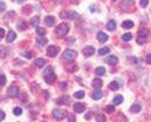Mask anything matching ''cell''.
Wrapping results in <instances>:
<instances>
[{"instance_id": "obj_1", "label": "cell", "mask_w": 151, "mask_h": 122, "mask_svg": "<svg viewBox=\"0 0 151 122\" xmlns=\"http://www.w3.org/2000/svg\"><path fill=\"white\" fill-rule=\"evenodd\" d=\"M43 77H44V79L47 81V83H53L54 81H56L57 75L56 73H54V71H53V68L52 67H48L47 69L44 71V73H43Z\"/></svg>"}, {"instance_id": "obj_2", "label": "cell", "mask_w": 151, "mask_h": 122, "mask_svg": "<svg viewBox=\"0 0 151 122\" xmlns=\"http://www.w3.org/2000/svg\"><path fill=\"white\" fill-rule=\"evenodd\" d=\"M68 30H69L68 25H67L66 23H62V24H59V25L56 28V35L57 37H59V38L66 37L67 33H68Z\"/></svg>"}, {"instance_id": "obj_3", "label": "cell", "mask_w": 151, "mask_h": 122, "mask_svg": "<svg viewBox=\"0 0 151 122\" xmlns=\"http://www.w3.org/2000/svg\"><path fill=\"white\" fill-rule=\"evenodd\" d=\"M64 59L68 60V62H72V60H74L76 57H77V52L73 50V49H67L66 52H64Z\"/></svg>"}, {"instance_id": "obj_4", "label": "cell", "mask_w": 151, "mask_h": 122, "mask_svg": "<svg viewBox=\"0 0 151 122\" xmlns=\"http://www.w3.org/2000/svg\"><path fill=\"white\" fill-rule=\"evenodd\" d=\"M149 37V30L145 28H142L139 30V43L141 44V43H144V40L146 39V38Z\"/></svg>"}, {"instance_id": "obj_5", "label": "cell", "mask_w": 151, "mask_h": 122, "mask_svg": "<svg viewBox=\"0 0 151 122\" xmlns=\"http://www.w3.org/2000/svg\"><path fill=\"white\" fill-rule=\"evenodd\" d=\"M58 50H59L58 47H56V45H49L47 49V53L49 57H56L58 54Z\"/></svg>"}, {"instance_id": "obj_6", "label": "cell", "mask_w": 151, "mask_h": 122, "mask_svg": "<svg viewBox=\"0 0 151 122\" xmlns=\"http://www.w3.org/2000/svg\"><path fill=\"white\" fill-rule=\"evenodd\" d=\"M8 94H9V97H11V98H17L19 96V89L17 87H9Z\"/></svg>"}, {"instance_id": "obj_7", "label": "cell", "mask_w": 151, "mask_h": 122, "mask_svg": "<svg viewBox=\"0 0 151 122\" xmlns=\"http://www.w3.org/2000/svg\"><path fill=\"white\" fill-rule=\"evenodd\" d=\"M53 117H56L57 120H63L66 117V113L62 110H54L53 111Z\"/></svg>"}, {"instance_id": "obj_8", "label": "cell", "mask_w": 151, "mask_h": 122, "mask_svg": "<svg viewBox=\"0 0 151 122\" xmlns=\"http://www.w3.org/2000/svg\"><path fill=\"white\" fill-rule=\"evenodd\" d=\"M106 62L108 63V64H111V66H116L117 63H118V58L116 56H110L106 58Z\"/></svg>"}, {"instance_id": "obj_9", "label": "cell", "mask_w": 151, "mask_h": 122, "mask_svg": "<svg viewBox=\"0 0 151 122\" xmlns=\"http://www.w3.org/2000/svg\"><path fill=\"white\" fill-rule=\"evenodd\" d=\"M93 53H94V48L91 47V45H88V47H85V49H83V54H85L86 57L93 56Z\"/></svg>"}, {"instance_id": "obj_10", "label": "cell", "mask_w": 151, "mask_h": 122, "mask_svg": "<svg viewBox=\"0 0 151 122\" xmlns=\"http://www.w3.org/2000/svg\"><path fill=\"white\" fill-rule=\"evenodd\" d=\"M97 38H98V42L103 43V42H106V40L108 39V35H107L106 33H103V32H98V33H97Z\"/></svg>"}, {"instance_id": "obj_11", "label": "cell", "mask_w": 151, "mask_h": 122, "mask_svg": "<svg viewBox=\"0 0 151 122\" xmlns=\"http://www.w3.org/2000/svg\"><path fill=\"white\" fill-rule=\"evenodd\" d=\"M57 103H58V104H66V106H68V104H69V97L63 96V97L58 98V100H57Z\"/></svg>"}, {"instance_id": "obj_12", "label": "cell", "mask_w": 151, "mask_h": 122, "mask_svg": "<svg viewBox=\"0 0 151 122\" xmlns=\"http://www.w3.org/2000/svg\"><path fill=\"white\" fill-rule=\"evenodd\" d=\"M15 38H17L15 32H14V30H9L8 37H6V42H8V43H11V42H14V40H15Z\"/></svg>"}, {"instance_id": "obj_13", "label": "cell", "mask_w": 151, "mask_h": 122, "mask_svg": "<svg viewBox=\"0 0 151 122\" xmlns=\"http://www.w3.org/2000/svg\"><path fill=\"white\" fill-rule=\"evenodd\" d=\"M73 108H74V111L77 113H82L83 111H85V104L82 103H76L74 106H73Z\"/></svg>"}, {"instance_id": "obj_14", "label": "cell", "mask_w": 151, "mask_h": 122, "mask_svg": "<svg viewBox=\"0 0 151 122\" xmlns=\"http://www.w3.org/2000/svg\"><path fill=\"white\" fill-rule=\"evenodd\" d=\"M102 85H103V82H102L100 78H96L93 82H92V87H93V88H97V89H98V88H101Z\"/></svg>"}, {"instance_id": "obj_15", "label": "cell", "mask_w": 151, "mask_h": 122, "mask_svg": "<svg viewBox=\"0 0 151 122\" xmlns=\"http://www.w3.org/2000/svg\"><path fill=\"white\" fill-rule=\"evenodd\" d=\"M130 111H131V112H133V113L140 112V111H141V106H140L139 103H133L131 106V108H130Z\"/></svg>"}, {"instance_id": "obj_16", "label": "cell", "mask_w": 151, "mask_h": 122, "mask_svg": "<svg viewBox=\"0 0 151 122\" xmlns=\"http://www.w3.org/2000/svg\"><path fill=\"white\" fill-rule=\"evenodd\" d=\"M123 101V97L121 96V94H118V96H116L115 98H113V104L115 106H118V104H121Z\"/></svg>"}, {"instance_id": "obj_17", "label": "cell", "mask_w": 151, "mask_h": 122, "mask_svg": "<svg viewBox=\"0 0 151 122\" xmlns=\"http://www.w3.org/2000/svg\"><path fill=\"white\" fill-rule=\"evenodd\" d=\"M62 17H66V18H68V19H76L77 18V13L76 11H68L67 14H62Z\"/></svg>"}, {"instance_id": "obj_18", "label": "cell", "mask_w": 151, "mask_h": 122, "mask_svg": "<svg viewBox=\"0 0 151 122\" xmlns=\"http://www.w3.org/2000/svg\"><path fill=\"white\" fill-rule=\"evenodd\" d=\"M44 23H46V25H48V27H52L54 24V18L53 17H46Z\"/></svg>"}, {"instance_id": "obj_19", "label": "cell", "mask_w": 151, "mask_h": 122, "mask_svg": "<svg viewBox=\"0 0 151 122\" xmlns=\"http://www.w3.org/2000/svg\"><path fill=\"white\" fill-rule=\"evenodd\" d=\"M44 64H46V59H43V58H38V59H35V67L42 68Z\"/></svg>"}, {"instance_id": "obj_20", "label": "cell", "mask_w": 151, "mask_h": 122, "mask_svg": "<svg viewBox=\"0 0 151 122\" xmlns=\"http://www.w3.org/2000/svg\"><path fill=\"white\" fill-rule=\"evenodd\" d=\"M107 29L108 30H115L116 29V21L115 20H108V23H107Z\"/></svg>"}, {"instance_id": "obj_21", "label": "cell", "mask_w": 151, "mask_h": 122, "mask_svg": "<svg viewBox=\"0 0 151 122\" xmlns=\"http://www.w3.org/2000/svg\"><path fill=\"white\" fill-rule=\"evenodd\" d=\"M37 43L39 44V45H46L48 43V39L47 38H44V37H40V38H38L37 39Z\"/></svg>"}, {"instance_id": "obj_22", "label": "cell", "mask_w": 151, "mask_h": 122, "mask_svg": "<svg viewBox=\"0 0 151 122\" xmlns=\"http://www.w3.org/2000/svg\"><path fill=\"white\" fill-rule=\"evenodd\" d=\"M108 87H110V89H112V91H117V89L120 88V83H117V82L115 81V82H111Z\"/></svg>"}, {"instance_id": "obj_23", "label": "cell", "mask_w": 151, "mask_h": 122, "mask_svg": "<svg viewBox=\"0 0 151 122\" xmlns=\"http://www.w3.org/2000/svg\"><path fill=\"white\" fill-rule=\"evenodd\" d=\"M27 23L25 21H23V20H20V21H18V28H19V30H25L27 29Z\"/></svg>"}, {"instance_id": "obj_24", "label": "cell", "mask_w": 151, "mask_h": 122, "mask_svg": "<svg viewBox=\"0 0 151 122\" xmlns=\"http://www.w3.org/2000/svg\"><path fill=\"white\" fill-rule=\"evenodd\" d=\"M92 98H93V100H100V98H102V92H101V91H94L93 94H92Z\"/></svg>"}, {"instance_id": "obj_25", "label": "cell", "mask_w": 151, "mask_h": 122, "mask_svg": "<svg viewBox=\"0 0 151 122\" xmlns=\"http://www.w3.org/2000/svg\"><path fill=\"white\" fill-rule=\"evenodd\" d=\"M122 27L123 28H127V29H130L133 27V23H132L131 20H126V21H123L122 23Z\"/></svg>"}, {"instance_id": "obj_26", "label": "cell", "mask_w": 151, "mask_h": 122, "mask_svg": "<svg viewBox=\"0 0 151 122\" xmlns=\"http://www.w3.org/2000/svg\"><path fill=\"white\" fill-rule=\"evenodd\" d=\"M106 73V69H104L103 67H98V68H96V74L97 75H103Z\"/></svg>"}, {"instance_id": "obj_27", "label": "cell", "mask_w": 151, "mask_h": 122, "mask_svg": "<svg viewBox=\"0 0 151 122\" xmlns=\"http://www.w3.org/2000/svg\"><path fill=\"white\" fill-rule=\"evenodd\" d=\"M132 4H133V0H125V1H122L121 6H122V8H127V6H130Z\"/></svg>"}, {"instance_id": "obj_28", "label": "cell", "mask_w": 151, "mask_h": 122, "mask_svg": "<svg viewBox=\"0 0 151 122\" xmlns=\"http://www.w3.org/2000/svg\"><path fill=\"white\" fill-rule=\"evenodd\" d=\"M37 33L39 37H44L46 35V33H47V30L44 28H37Z\"/></svg>"}, {"instance_id": "obj_29", "label": "cell", "mask_w": 151, "mask_h": 122, "mask_svg": "<svg viewBox=\"0 0 151 122\" xmlns=\"http://www.w3.org/2000/svg\"><path fill=\"white\" fill-rule=\"evenodd\" d=\"M32 25H33L34 28H38V25H39V18H38V17L32 18Z\"/></svg>"}, {"instance_id": "obj_30", "label": "cell", "mask_w": 151, "mask_h": 122, "mask_svg": "<svg viewBox=\"0 0 151 122\" xmlns=\"http://www.w3.org/2000/svg\"><path fill=\"white\" fill-rule=\"evenodd\" d=\"M110 52V48L108 47H103V48H101L100 50H98V53L101 54V56H104V54H107Z\"/></svg>"}, {"instance_id": "obj_31", "label": "cell", "mask_w": 151, "mask_h": 122, "mask_svg": "<svg viewBox=\"0 0 151 122\" xmlns=\"http://www.w3.org/2000/svg\"><path fill=\"white\" fill-rule=\"evenodd\" d=\"M132 39V35L130 33H126V34H123L122 35V40L123 42H129V40H131Z\"/></svg>"}, {"instance_id": "obj_32", "label": "cell", "mask_w": 151, "mask_h": 122, "mask_svg": "<svg viewBox=\"0 0 151 122\" xmlns=\"http://www.w3.org/2000/svg\"><path fill=\"white\" fill-rule=\"evenodd\" d=\"M74 97L76 98H78V100H81V98L85 97V92H83V91H78V92H76L74 93Z\"/></svg>"}, {"instance_id": "obj_33", "label": "cell", "mask_w": 151, "mask_h": 122, "mask_svg": "<svg viewBox=\"0 0 151 122\" xmlns=\"http://www.w3.org/2000/svg\"><path fill=\"white\" fill-rule=\"evenodd\" d=\"M13 113H14L15 116H20V115L23 113V110H21L20 107H15V108H14V111H13Z\"/></svg>"}, {"instance_id": "obj_34", "label": "cell", "mask_w": 151, "mask_h": 122, "mask_svg": "<svg viewBox=\"0 0 151 122\" xmlns=\"http://www.w3.org/2000/svg\"><path fill=\"white\" fill-rule=\"evenodd\" d=\"M96 120H97V122H106V117H104L103 115H98L96 117Z\"/></svg>"}, {"instance_id": "obj_35", "label": "cell", "mask_w": 151, "mask_h": 122, "mask_svg": "<svg viewBox=\"0 0 151 122\" xmlns=\"http://www.w3.org/2000/svg\"><path fill=\"white\" fill-rule=\"evenodd\" d=\"M5 82H6V78H5V75L1 74V77H0V86L3 87V86L5 85Z\"/></svg>"}, {"instance_id": "obj_36", "label": "cell", "mask_w": 151, "mask_h": 122, "mask_svg": "<svg viewBox=\"0 0 151 122\" xmlns=\"http://www.w3.org/2000/svg\"><path fill=\"white\" fill-rule=\"evenodd\" d=\"M140 5L142 8H146L149 5V0H140Z\"/></svg>"}, {"instance_id": "obj_37", "label": "cell", "mask_w": 151, "mask_h": 122, "mask_svg": "<svg viewBox=\"0 0 151 122\" xmlns=\"http://www.w3.org/2000/svg\"><path fill=\"white\" fill-rule=\"evenodd\" d=\"M106 111H107V113H113L115 107H113V106H107V107H106Z\"/></svg>"}, {"instance_id": "obj_38", "label": "cell", "mask_w": 151, "mask_h": 122, "mask_svg": "<svg viewBox=\"0 0 151 122\" xmlns=\"http://www.w3.org/2000/svg\"><path fill=\"white\" fill-rule=\"evenodd\" d=\"M23 56L27 57V58H30V57H32V53H30V52H24V53H23Z\"/></svg>"}, {"instance_id": "obj_39", "label": "cell", "mask_w": 151, "mask_h": 122, "mask_svg": "<svg viewBox=\"0 0 151 122\" xmlns=\"http://www.w3.org/2000/svg\"><path fill=\"white\" fill-rule=\"evenodd\" d=\"M146 63H149V64H151V54H149V56L146 57Z\"/></svg>"}, {"instance_id": "obj_40", "label": "cell", "mask_w": 151, "mask_h": 122, "mask_svg": "<svg viewBox=\"0 0 151 122\" xmlns=\"http://www.w3.org/2000/svg\"><path fill=\"white\" fill-rule=\"evenodd\" d=\"M68 120H69V122H76L74 116H68Z\"/></svg>"}, {"instance_id": "obj_41", "label": "cell", "mask_w": 151, "mask_h": 122, "mask_svg": "<svg viewBox=\"0 0 151 122\" xmlns=\"http://www.w3.org/2000/svg\"><path fill=\"white\" fill-rule=\"evenodd\" d=\"M0 6H1V11H5V4H4V1H1Z\"/></svg>"}, {"instance_id": "obj_42", "label": "cell", "mask_w": 151, "mask_h": 122, "mask_svg": "<svg viewBox=\"0 0 151 122\" xmlns=\"http://www.w3.org/2000/svg\"><path fill=\"white\" fill-rule=\"evenodd\" d=\"M0 118H1V121H3L4 118H5V113H4V112H1V113H0Z\"/></svg>"}, {"instance_id": "obj_43", "label": "cell", "mask_w": 151, "mask_h": 122, "mask_svg": "<svg viewBox=\"0 0 151 122\" xmlns=\"http://www.w3.org/2000/svg\"><path fill=\"white\" fill-rule=\"evenodd\" d=\"M0 37H1V38L4 37V29H3V28L0 29Z\"/></svg>"}, {"instance_id": "obj_44", "label": "cell", "mask_w": 151, "mask_h": 122, "mask_svg": "<svg viewBox=\"0 0 151 122\" xmlns=\"http://www.w3.org/2000/svg\"><path fill=\"white\" fill-rule=\"evenodd\" d=\"M117 122H127V121H126V120H123L122 117H120V118L117 120Z\"/></svg>"}, {"instance_id": "obj_45", "label": "cell", "mask_w": 151, "mask_h": 122, "mask_svg": "<svg viewBox=\"0 0 151 122\" xmlns=\"http://www.w3.org/2000/svg\"><path fill=\"white\" fill-rule=\"evenodd\" d=\"M24 1H25V0H18V3H19V4H21V3H24Z\"/></svg>"}, {"instance_id": "obj_46", "label": "cell", "mask_w": 151, "mask_h": 122, "mask_svg": "<svg viewBox=\"0 0 151 122\" xmlns=\"http://www.w3.org/2000/svg\"><path fill=\"white\" fill-rule=\"evenodd\" d=\"M113 1H115V0H113Z\"/></svg>"}]
</instances>
